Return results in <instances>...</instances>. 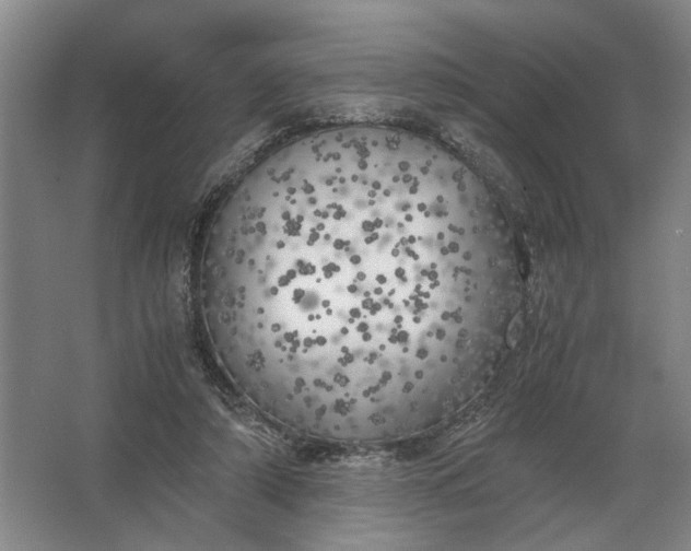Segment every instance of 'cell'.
I'll list each match as a JSON object with an SVG mask.
<instances>
[{
    "instance_id": "cell-1",
    "label": "cell",
    "mask_w": 691,
    "mask_h": 551,
    "mask_svg": "<svg viewBox=\"0 0 691 551\" xmlns=\"http://www.w3.org/2000/svg\"><path fill=\"white\" fill-rule=\"evenodd\" d=\"M215 284L267 414L337 430L424 403L496 257L470 175L421 137L347 127L269 156Z\"/></svg>"
}]
</instances>
